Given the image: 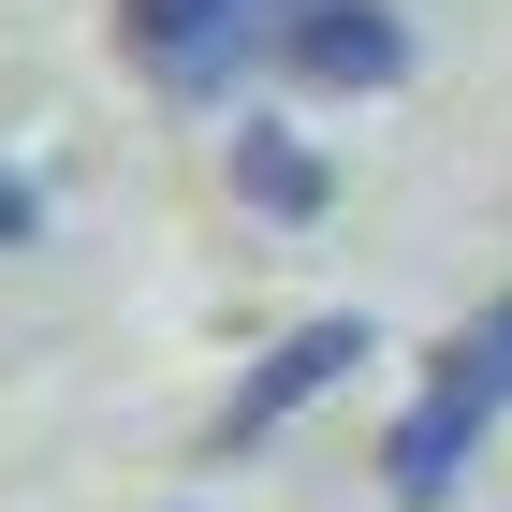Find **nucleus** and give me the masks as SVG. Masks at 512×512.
I'll return each mask as SVG.
<instances>
[{"mask_svg":"<svg viewBox=\"0 0 512 512\" xmlns=\"http://www.w3.org/2000/svg\"><path fill=\"white\" fill-rule=\"evenodd\" d=\"M498 410H512V337L483 322V337H454V352L425 366V395L395 410V439H381V498H395V512H439L454 483H469V454L498 439Z\"/></svg>","mask_w":512,"mask_h":512,"instance_id":"nucleus-1","label":"nucleus"},{"mask_svg":"<svg viewBox=\"0 0 512 512\" xmlns=\"http://www.w3.org/2000/svg\"><path fill=\"white\" fill-rule=\"evenodd\" d=\"M264 30H278V0H118L132 74L176 88V103H220L235 59H264Z\"/></svg>","mask_w":512,"mask_h":512,"instance_id":"nucleus-2","label":"nucleus"},{"mask_svg":"<svg viewBox=\"0 0 512 512\" xmlns=\"http://www.w3.org/2000/svg\"><path fill=\"white\" fill-rule=\"evenodd\" d=\"M264 59L293 88H410V15L395 0H278V30H264Z\"/></svg>","mask_w":512,"mask_h":512,"instance_id":"nucleus-3","label":"nucleus"},{"mask_svg":"<svg viewBox=\"0 0 512 512\" xmlns=\"http://www.w3.org/2000/svg\"><path fill=\"white\" fill-rule=\"evenodd\" d=\"M366 352H381V337H366L352 308H322V322H293V337H278V352L249 366L235 395H220V425H205V454H249V439H278V425H293V410H322V395L352 381Z\"/></svg>","mask_w":512,"mask_h":512,"instance_id":"nucleus-4","label":"nucleus"},{"mask_svg":"<svg viewBox=\"0 0 512 512\" xmlns=\"http://www.w3.org/2000/svg\"><path fill=\"white\" fill-rule=\"evenodd\" d=\"M220 176H235V205H264V220H322V205H337V161L293 118H235L220 132Z\"/></svg>","mask_w":512,"mask_h":512,"instance_id":"nucleus-5","label":"nucleus"},{"mask_svg":"<svg viewBox=\"0 0 512 512\" xmlns=\"http://www.w3.org/2000/svg\"><path fill=\"white\" fill-rule=\"evenodd\" d=\"M30 220H44V205H30V176L0 161V249H30Z\"/></svg>","mask_w":512,"mask_h":512,"instance_id":"nucleus-6","label":"nucleus"},{"mask_svg":"<svg viewBox=\"0 0 512 512\" xmlns=\"http://www.w3.org/2000/svg\"><path fill=\"white\" fill-rule=\"evenodd\" d=\"M498 337H512V308H498Z\"/></svg>","mask_w":512,"mask_h":512,"instance_id":"nucleus-7","label":"nucleus"}]
</instances>
